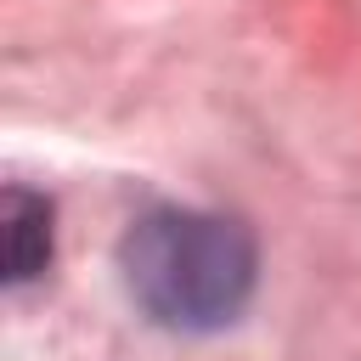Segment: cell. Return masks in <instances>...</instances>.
I'll list each match as a JSON object with an SVG mask.
<instances>
[{
	"instance_id": "2",
	"label": "cell",
	"mask_w": 361,
	"mask_h": 361,
	"mask_svg": "<svg viewBox=\"0 0 361 361\" xmlns=\"http://www.w3.org/2000/svg\"><path fill=\"white\" fill-rule=\"evenodd\" d=\"M0 231H6V282L23 288L51 265V197L28 192V186H6L0 197Z\"/></svg>"
},
{
	"instance_id": "1",
	"label": "cell",
	"mask_w": 361,
	"mask_h": 361,
	"mask_svg": "<svg viewBox=\"0 0 361 361\" xmlns=\"http://www.w3.org/2000/svg\"><path fill=\"white\" fill-rule=\"evenodd\" d=\"M118 271L130 299L169 333H214L254 299L259 254L243 220L209 209H147L124 243Z\"/></svg>"
}]
</instances>
